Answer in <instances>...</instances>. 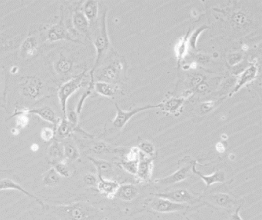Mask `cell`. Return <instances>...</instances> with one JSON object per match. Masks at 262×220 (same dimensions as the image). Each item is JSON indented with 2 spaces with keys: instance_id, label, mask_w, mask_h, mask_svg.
I'll return each instance as SVG.
<instances>
[{
  "instance_id": "1",
  "label": "cell",
  "mask_w": 262,
  "mask_h": 220,
  "mask_svg": "<svg viewBox=\"0 0 262 220\" xmlns=\"http://www.w3.org/2000/svg\"><path fill=\"white\" fill-rule=\"evenodd\" d=\"M62 220H99V211L94 206L83 202L49 206Z\"/></svg>"
},
{
  "instance_id": "2",
  "label": "cell",
  "mask_w": 262,
  "mask_h": 220,
  "mask_svg": "<svg viewBox=\"0 0 262 220\" xmlns=\"http://www.w3.org/2000/svg\"><path fill=\"white\" fill-rule=\"evenodd\" d=\"M107 9H103L100 16L99 24L97 33L95 34L93 38V43L94 45L96 52H97V58L95 60L94 65L93 68L90 70L89 75H90V82L89 83L88 88L93 89V84H94V73L97 70L99 65L101 64L102 60H104L108 50L110 49V39L108 36V28H107Z\"/></svg>"
},
{
  "instance_id": "3",
  "label": "cell",
  "mask_w": 262,
  "mask_h": 220,
  "mask_svg": "<svg viewBox=\"0 0 262 220\" xmlns=\"http://www.w3.org/2000/svg\"><path fill=\"white\" fill-rule=\"evenodd\" d=\"M112 53V58L109 63L95 71L94 81L95 78H97V81L100 82L118 84V82H122V79L126 80L127 63L126 60L120 55H116L115 51Z\"/></svg>"
},
{
  "instance_id": "4",
  "label": "cell",
  "mask_w": 262,
  "mask_h": 220,
  "mask_svg": "<svg viewBox=\"0 0 262 220\" xmlns=\"http://www.w3.org/2000/svg\"><path fill=\"white\" fill-rule=\"evenodd\" d=\"M86 70L81 73L79 75L73 77L72 79L67 81L60 86L57 92L59 102L63 114V118H66L67 103L68 99L84 85V79L86 78Z\"/></svg>"
},
{
  "instance_id": "5",
  "label": "cell",
  "mask_w": 262,
  "mask_h": 220,
  "mask_svg": "<svg viewBox=\"0 0 262 220\" xmlns=\"http://www.w3.org/2000/svg\"><path fill=\"white\" fill-rule=\"evenodd\" d=\"M188 159H182V166L175 173L169 175L168 177L156 179L153 183L159 186H168V185H174V184L178 183L186 180L190 175V170L193 169V165L197 163L196 160H192V159H189V158Z\"/></svg>"
},
{
  "instance_id": "6",
  "label": "cell",
  "mask_w": 262,
  "mask_h": 220,
  "mask_svg": "<svg viewBox=\"0 0 262 220\" xmlns=\"http://www.w3.org/2000/svg\"><path fill=\"white\" fill-rule=\"evenodd\" d=\"M115 106H116V115L113 120L112 121V123L114 128L119 129V130L123 129L129 122V121L137 114L144 112V111H147V110H152V109H159L160 107L159 103L158 104H147L143 107H135V108L131 109L129 111H125L119 107L117 103H115Z\"/></svg>"
},
{
  "instance_id": "7",
  "label": "cell",
  "mask_w": 262,
  "mask_h": 220,
  "mask_svg": "<svg viewBox=\"0 0 262 220\" xmlns=\"http://www.w3.org/2000/svg\"><path fill=\"white\" fill-rule=\"evenodd\" d=\"M146 204L151 210L160 213H176L188 210L191 207L189 205L174 203L168 199L156 196L149 199Z\"/></svg>"
},
{
  "instance_id": "8",
  "label": "cell",
  "mask_w": 262,
  "mask_h": 220,
  "mask_svg": "<svg viewBox=\"0 0 262 220\" xmlns=\"http://www.w3.org/2000/svg\"><path fill=\"white\" fill-rule=\"evenodd\" d=\"M153 196L168 199L174 203L186 204L189 206L199 203L201 200V197L196 196L187 189H176V190L170 191V192H159V193L153 194Z\"/></svg>"
},
{
  "instance_id": "9",
  "label": "cell",
  "mask_w": 262,
  "mask_h": 220,
  "mask_svg": "<svg viewBox=\"0 0 262 220\" xmlns=\"http://www.w3.org/2000/svg\"><path fill=\"white\" fill-rule=\"evenodd\" d=\"M259 73V67L256 63H252L246 68L244 69L242 72L239 74L237 82L234 85V89L229 93V97L234 96L235 93H238L240 89L245 87L248 84L253 82L256 79Z\"/></svg>"
},
{
  "instance_id": "10",
  "label": "cell",
  "mask_w": 262,
  "mask_h": 220,
  "mask_svg": "<svg viewBox=\"0 0 262 220\" xmlns=\"http://www.w3.org/2000/svg\"><path fill=\"white\" fill-rule=\"evenodd\" d=\"M20 88L24 97L30 100H36L42 93L43 82L37 77H27L20 84Z\"/></svg>"
},
{
  "instance_id": "11",
  "label": "cell",
  "mask_w": 262,
  "mask_h": 220,
  "mask_svg": "<svg viewBox=\"0 0 262 220\" xmlns=\"http://www.w3.org/2000/svg\"><path fill=\"white\" fill-rule=\"evenodd\" d=\"M47 40L49 42H57V41L68 40L71 42H77L78 41L72 38L69 32L66 27L63 17V11H61V16L60 21L56 24L51 27L47 32Z\"/></svg>"
},
{
  "instance_id": "12",
  "label": "cell",
  "mask_w": 262,
  "mask_h": 220,
  "mask_svg": "<svg viewBox=\"0 0 262 220\" xmlns=\"http://www.w3.org/2000/svg\"><path fill=\"white\" fill-rule=\"evenodd\" d=\"M205 203L212 205L215 207L221 209H231L238 203V200L233 196L224 192H215L209 194L201 198Z\"/></svg>"
},
{
  "instance_id": "13",
  "label": "cell",
  "mask_w": 262,
  "mask_h": 220,
  "mask_svg": "<svg viewBox=\"0 0 262 220\" xmlns=\"http://www.w3.org/2000/svg\"><path fill=\"white\" fill-rule=\"evenodd\" d=\"M75 133H81V134L86 136L88 138H94V136L89 134L87 132L80 128V126H75V125L72 124L71 122H68L66 118H63V119L60 120L56 130L57 137L60 139L68 138L69 136Z\"/></svg>"
},
{
  "instance_id": "14",
  "label": "cell",
  "mask_w": 262,
  "mask_h": 220,
  "mask_svg": "<svg viewBox=\"0 0 262 220\" xmlns=\"http://www.w3.org/2000/svg\"><path fill=\"white\" fill-rule=\"evenodd\" d=\"M153 159L147 157L143 154L140 152L139 159H138V170H137V180L140 183L148 182L152 177L153 171Z\"/></svg>"
},
{
  "instance_id": "15",
  "label": "cell",
  "mask_w": 262,
  "mask_h": 220,
  "mask_svg": "<svg viewBox=\"0 0 262 220\" xmlns=\"http://www.w3.org/2000/svg\"><path fill=\"white\" fill-rule=\"evenodd\" d=\"M185 100L182 96H170L168 98L164 99L160 104L159 109L165 112L166 114L174 115L176 116L180 113L183 107Z\"/></svg>"
},
{
  "instance_id": "16",
  "label": "cell",
  "mask_w": 262,
  "mask_h": 220,
  "mask_svg": "<svg viewBox=\"0 0 262 220\" xmlns=\"http://www.w3.org/2000/svg\"><path fill=\"white\" fill-rule=\"evenodd\" d=\"M72 24L76 34L85 36L89 40H92L90 25L82 11L79 9H75L72 15Z\"/></svg>"
},
{
  "instance_id": "17",
  "label": "cell",
  "mask_w": 262,
  "mask_h": 220,
  "mask_svg": "<svg viewBox=\"0 0 262 220\" xmlns=\"http://www.w3.org/2000/svg\"><path fill=\"white\" fill-rule=\"evenodd\" d=\"M93 89L98 95L105 98L114 99L116 95L121 93V87L119 84L108 83L100 81H95Z\"/></svg>"
},
{
  "instance_id": "18",
  "label": "cell",
  "mask_w": 262,
  "mask_h": 220,
  "mask_svg": "<svg viewBox=\"0 0 262 220\" xmlns=\"http://www.w3.org/2000/svg\"><path fill=\"white\" fill-rule=\"evenodd\" d=\"M98 177V182L97 188L98 192L108 199H112V198L115 197V195H116L120 184L116 180L103 178L101 177Z\"/></svg>"
},
{
  "instance_id": "19",
  "label": "cell",
  "mask_w": 262,
  "mask_h": 220,
  "mask_svg": "<svg viewBox=\"0 0 262 220\" xmlns=\"http://www.w3.org/2000/svg\"><path fill=\"white\" fill-rule=\"evenodd\" d=\"M140 189L136 185L131 183L123 184L119 185L115 197L123 202H131L138 197Z\"/></svg>"
},
{
  "instance_id": "20",
  "label": "cell",
  "mask_w": 262,
  "mask_h": 220,
  "mask_svg": "<svg viewBox=\"0 0 262 220\" xmlns=\"http://www.w3.org/2000/svg\"><path fill=\"white\" fill-rule=\"evenodd\" d=\"M29 114H34V115H38L42 120L49 122L54 126H58L60 120H61L60 118L57 116L54 110L48 106L29 110Z\"/></svg>"
},
{
  "instance_id": "21",
  "label": "cell",
  "mask_w": 262,
  "mask_h": 220,
  "mask_svg": "<svg viewBox=\"0 0 262 220\" xmlns=\"http://www.w3.org/2000/svg\"><path fill=\"white\" fill-rule=\"evenodd\" d=\"M81 11L87 19L90 26L95 24L98 20V13H99V5H98V1H95V0L85 1Z\"/></svg>"
},
{
  "instance_id": "22",
  "label": "cell",
  "mask_w": 262,
  "mask_h": 220,
  "mask_svg": "<svg viewBox=\"0 0 262 220\" xmlns=\"http://www.w3.org/2000/svg\"><path fill=\"white\" fill-rule=\"evenodd\" d=\"M87 158L97 169L98 177L109 179L108 177L112 174L114 170V165L111 162L105 159H96L92 156H88Z\"/></svg>"
},
{
  "instance_id": "23",
  "label": "cell",
  "mask_w": 262,
  "mask_h": 220,
  "mask_svg": "<svg viewBox=\"0 0 262 220\" xmlns=\"http://www.w3.org/2000/svg\"><path fill=\"white\" fill-rule=\"evenodd\" d=\"M196 164H197V163L193 165L192 170H193V173H196L197 176H199L201 177V180L204 181V184L207 187H210L215 183H222L226 181V173L222 171V170H218V171H215V173H212V174L204 175L201 173V172L198 171V170H196Z\"/></svg>"
},
{
  "instance_id": "24",
  "label": "cell",
  "mask_w": 262,
  "mask_h": 220,
  "mask_svg": "<svg viewBox=\"0 0 262 220\" xmlns=\"http://www.w3.org/2000/svg\"><path fill=\"white\" fill-rule=\"evenodd\" d=\"M9 189L17 190L19 191V192H23V193L24 194V195H26V196L35 199V200H36V201L39 203V205H41L43 208L45 207V204L42 203V200H40L39 198L34 196L33 194H30V192L25 190L23 187H22L20 184L15 182L14 180H11V179L9 178H4L2 179V180H0V191L9 190Z\"/></svg>"
},
{
  "instance_id": "25",
  "label": "cell",
  "mask_w": 262,
  "mask_h": 220,
  "mask_svg": "<svg viewBox=\"0 0 262 220\" xmlns=\"http://www.w3.org/2000/svg\"><path fill=\"white\" fill-rule=\"evenodd\" d=\"M39 48V41L35 37L30 36L27 37L20 47V55L23 58L31 57L35 55Z\"/></svg>"
},
{
  "instance_id": "26",
  "label": "cell",
  "mask_w": 262,
  "mask_h": 220,
  "mask_svg": "<svg viewBox=\"0 0 262 220\" xmlns=\"http://www.w3.org/2000/svg\"><path fill=\"white\" fill-rule=\"evenodd\" d=\"M47 156L51 165L66 159L64 153H63L62 143L56 139L54 140V141H53L48 148Z\"/></svg>"
},
{
  "instance_id": "27",
  "label": "cell",
  "mask_w": 262,
  "mask_h": 220,
  "mask_svg": "<svg viewBox=\"0 0 262 220\" xmlns=\"http://www.w3.org/2000/svg\"><path fill=\"white\" fill-rule=\"evenodd\" d=\"M191 31L187 32L186 34L181 37L176 42L175 46V54L176 57L177 63L179 67L181 63L183 62L185 56H187L189 53V45H188V38H189V34Z\"/></svg>"
},
{
  "instance_id": "28",
  "label": "cell",
  "mask_w": 262,
  "mask_h": 220,
  "mask_svg": "<svg viewBox=\"0 0 262 220\" xmlns=\"http://www.w3.org/2000/svg\"><path fill=\"white\" fill-rule=\"evenodd\" d=\"M62 145H63V153L66 160L75 162L80 158V152L75 142L72 140H66L62 143Z\"/></svg>"
},
{
  "instance_id": "29",
  "label": "cell",
  "mask_w": 262,
  "mask_h": 220,
  "mask_svg": "<svg viewBox=\"0 0 262 220\" xmlns=\"http://www.w3.org/2000/svg\"><path fill=\"white\" fill-rule=\"evenodd\" d=\"M226 100V97H222L219 100H208L203 103H200L199 105L196 107V113L198 115H208L210 112H212L215 109L219 107L221 103H223L224 100Z\"/></svg>"
},
{
  "instance_id": "30",
  "label": "cell",
  "mask_w": 262,
  "mask_h": 220,
  "mask_svg": "<svg viewBox=\"0 0 262 220\" xmlns=\"http://www.w3.org/2000/svg\"><path fill=\"white\" fill-rule=\"evenodd\" d=\"M55 70L57 73L60 75H66L71 72L73 67V62L68 58L62 55L59 60L55 63Z\"/></svg>"
},
{
  "instance_id": "31",
  "label": "cell",
  "mask_w": 262,
  "mask_h": 220,
  "mask_svg": "<svg viewBox=\"0 0 262 220\" xmlns=\"http://www.w3.org/2000/svg\"><path fill=\"white\" fill-rule=\"evenodd\" d=\"M60 177L53 167L42 175V183L45 186H56L60 183Z\"/></svg>"
},
{
  "instance_id": "32",
  "label": "cell",
  "mask_w": 262,
  "mask_h": 220,
  "mask_svg": "<svg viewBox=\"0 0 262 220\" xmlns=\"http://www.w3.org/2000/svg\"><path fill=\"white\" fill-rule=\"evenodd\" d=\"M208 29V26L203 25L201 27H197V29H196L193 33L190 32L189 38H188V45H189V49L193 51L197 50V42H198V39H199L200 36H201L203 32L205 31Z\"/></svg>"
},
{
  "instance_id": "33",
  "label": "cell",
  "mask_w": 262,
  "mask_h": 220,
  "mask_svg": "<svg viewBox=\"0 0 262 220\" xmlns=\"http://www.w3.org/2000/svg\"><path fill=\"white\" fill-rule=\"evenodd\" d=\"M90 149L96 154L108 153L115 152V148H112L109 144L101 140L93 141L90 144Z\"/></svg>"
},
{
  "instance_id": "34",
  "label": "cell",
  "mask_w": 262,
  "mask_h": 220,
  "mask_svg": "<svg viewBox=\"0 0 262 220\" xmlns=\"http://www.w3.org/2000/svg\"><path fill=\"white\" fill-rule=\"evenodd\" d=\"M137 147L139 149L140 152L145 155L147 157L151 158L152 159L156 157V147L149 140H143V141L140 142Z\"/></svg>"
},
{
  "instance_id": "35",
  "label": "cell",
  "mask_w": 262,
  "mask_h": 220,
  "mask_svg": "<svg viewBox=\"0 0 262 220\" xmlns=\"http://www.w3.org/2000/svg\"><path fill=\"white\" fill-rule=\"evenodd\" d=\"M52 166L56 170V173L60 175V177L68 178L72 175V172H71L68 164H67L66 159L53 163V164H52Z\"/></svg>"
},
{
  "instance_id": "36",
  "label": "cell",
  "mask_w": 262,
  "mask_h": 220,
  "mask_svg": "<svg viewBox=\"0 0 262 220\" xmlns=\"http://www.w3.org/2000/svg\"><path fill=\"white\" fill-rule=\"evenodd\" d=\"M231 22L236 27L242 28L248 24V17L245 12L239 11V12H234V14L231 16Z\"/></svg>"
},
{
  "instance_id": "37",
  "label": "cell",
  "mask_w": 262,
  "mask_h": 220,
  "mask_svg": "<svg viewBox=\"0 0 262 220\" xmlns=\"http://www.w3.org/2000/svg\"><path fill=\"white\" fill-rule=\"evenodd\" d=\"M121 167L123 168V170H126L127 173L130 174L135 176L138 170V161L127 160V159H121L120 162L119 163Z\"/></svg>"
},
{
  "instance_id": "38",
  "label": "cell",
  "mask_w": 262,
  "mask_h": 220,
  "mask_svg": "<svg viewBox=\"0 0 262 220\" xmlns=\"http://www.w3.org/2000/svg\"><path fill=\"white\" fill-rule=\"evenodd\" d=\"M206 79L205 76L203 75L202 74L196 73L193 74L190 78V81H189V85H190V89H192L193 92L195 91V89L197 87V86L201 85L204 80Z\"/></svg>"
},
{
  "instance_id": "39",
  "label": "cell",
  "mask_w": 262,
  "mask_h": 220,
  "mask_svg": "<svg viewBox=\"0 0 262 220\" xmlns=\"http://www.w3.org/2000/svg\"><path fill=\"white\" fill-rule=\"evenodd\" d=\"M243 59H244L243 55L236 52V53H230V54L228 55L227 57H226V61L229 66L236 67L243 61Z\"/></svg>"
},
{
  "instance_id": "40",
  "label": "cell",
  "mask_w": 262,
  "mask_h": 220,
  "mask_svg": "<svg viewBox=\"0 0 262 220\" xmlns=\"http://www.w3.org/2000/svg\"><path fill=\"white\" fill-rule=\"evenodd\" d=\"M83 182L87 186L97 187L98 182V177L93 173H86L83 177Z\"/></svg>"
},
{
  "instance_id": "41",
  "label": "cell",
  "mask_w": 262,
  "mask_h": 220,
  "mask_svg": "<svg viewBox=\"0 0 262 220\" xmlns=\"http://www.w3.org/2000/svg\"><path fill=\"white\" fill-rule=\"evenodd\" d=\"M56 134V130L50 127H45L41 130L40 136L42 140L45 142H50L53 140Z\"/></svg>"
},
{
  "instance_id": "42",
  "label": "cell",
  "mask_w": 262,
  "mask_h": 220,
  "mask_svg": "<svg viewBox=\"0 0 262 220\" xmlns=\"http://www.w3.org/2000/svg\"><path fill=\"white\" fill-rule=\"evenodd\" d=\"M66 119L72 124L75 125V126H79V115H78L77 112H75V110L67 111Z\"/></svg>"
},
{
  "instance_id": "43",
  "label": "cell",
  "mask_w": 262,
  "mask_h": 220,
  "mask_svg": "<svg viewBox=\"0 0 262 220\" xmlns=\"http://www.w3.org/2000/svg\"><path fill=\"white\" fill-rule=\"evenodd\" d=\"M196 63H198L201 65H207L210 63V57L208 55L197 54L196 56Z\"/></svg>"
},
{
  "instance_id": "44",
  "label": "cell",
  "mask_w": 262,
  "mask_h": 220,
  "mask_svg": "<svg viewBox=\"0 0 262 220\" xmlns=\"http://www.w3.org/2000/svg\"><path fill=\"white\" fill-rule=\"evenodd\" d=\"M241 205L238 206V207L236 208L235 211L229 217V220H244L241 218V215H240V211H241Z\"/></svg>"
},
{
  "instance_id": "45",
  "label": "cell",
  "mask_w": 262,
  "mask_h": 220,
  "mask_svg": "<svg viewBox=\"0 0 262 220\" xmlns=\"http://www.w3.org/2000/svg\"><path fill=\"white\" fill-rule=\"evenodd\" d=\"M216 150L219 153H223L226 149V140H222V141L219 142L215 146Z\"/></svg>"
},
{
  "instance_id": "46",
  "label": "cell",
  "mask_w": 262,
  "mask_h": 220,
  "mask_svg": "<svg viewBox=\"0 0 262 220\" xmlns=\"http://www.w3.org/2000/svg\"><path fill=\"white\" fill-rule=\"evenodd\" d=\"M39 144H33L31 146V150L33 151V152H36V151L39 150Z\"/></svg>"
},
{
  "instance_id": "47",
  "label": "cell",
  "mask_w": 262,
  "mask_h": 220,
  "mask_svg": "<svg viewBox=\"0 0 262 220\" xmlns=\"http://www.w3.org/2000/svg\"><path fill=\"white\" fill-rule=\"evenodd\" d=\"M18 71V68L16 67H12V68H11L10 73H16Z\"/></svg>"
},
{
  "instance_id": "48",
  "label": "cell",
  "mask_w": 262,
  "mask_h": 220,
  "mask_svg": "<svg viewBox=\"0 0 262 220\" xmlns=\"http://www.w3.org/2000/svg\"><path fill=\"white\" fill-rule=\"evenodd\" d=\"M185 219H186V220H192L190 218H189V217H185Z\"/></svg>"
}]
</instances>
